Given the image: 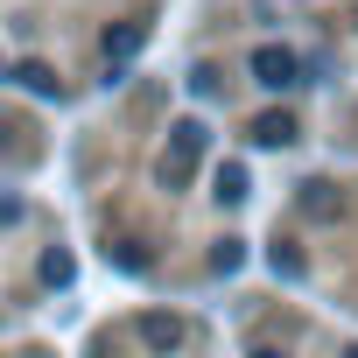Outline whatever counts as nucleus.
<instances>
[{
  "label": "nucleus",
  "mask_w": 358,
  "mask_h": 358,
  "mask_svg": "<svg viewBox=\"0 0 358 358\" xmlns=\"http://www.w3.org/2000/svg\"><path fill=\"white\" fill-rule=\"evenodd\" d=\"M197 155H204V127H197V120H176V127H169V155H162V183H169V190L190 183Z\"/></svg>",
  "instance_id": "nucleus-1"
},
{
  "label": "nucleus",
  "mask_w": 358,
  "mask_h": 358,
  "mask_svg": "<svg viewBox=\"0 0 358 358\" xmlns=\"http://www.w3.org/2000/svg\"><path fill=\"white\" fill-rule=\"evenodd\" d=\"M253 85H267V92H288V85H302V64H295V50H281V43L253 50Z\"/></svg>",
  "instance_id": "nucleus-2"
},
{
  "label": "nucleus",
  "mask_w": 358,
  "mask_h": 358,
  "mask_svg": "<svg viewBox=\"0 0 358 358\" xmlns=\"http://www.w3.org/2000/svg\"><path fill=\"white\" fill-rule=\"evenodd\" d=\"M134 330H141V344H148V351H183V316H162V309H148Z\"/></svg>",
  "instance_id": "nucleus-3"
},
{
  "label": "nucleus",
  "mask_w": 358,
  "mask_h": 358,
  "mask_svg": "<svg viewBox=\"0 0 358 358\" xmlns=\"http://www.w3.org/2000/svg\"><path fill=\"white\" fill-rule=\"evenodd\" d=\"M141 43H148V22H120V29H106V71L120 78V64H127Z\"/></svg>",
  "instance_id": "nucleus-4"
},
{
  "label": "nucleus",
  "mask_w": 358,
  "mask_h": 358,
  "mask_svg": "<svg viewBox=\"0 0 358 358\" xmlns=\"http://www.w3.org/2000/svg\"><path fill=\"white\" fill-rule=\"evenodd\" d=\"M15 85L36 92V99H64V78H57L50 64H15Z\"/></svg>",
  "instance_id": "nucleus-5"
},
{
  "label": "nucleus",
  "mask_w": 358,
  "mask_h": 358,
  "mask_svg": "<svg viewBox=\"0 0 358 358\" xmlns=\"http://www.w3.org/2000/svg\"><path fill=\"white\" fill-rule=\"evenodd\" d=\"M253 141H260V148H288V141H295V120H288V113H260V120H253Z\"/></svg>",
  "instance_id": "nucleus-6"
},
{
  "label": "nucleus",
  "mask_w": 358,
  "mask_h": 358,
  "mask_svg": "<svg viewBox=\"0 0 358 358\" xmlns=\"http://www.w3.org/2000/svg\"><path fill=\"white\" fill-rule=\"evenodd\" d=\"M211 197H218V204H239V197H246V169H239V162L218 169V190H211Z\"/></svg>",
  "instance_id": "nucleus-7"
},
{
  "label": "nucleus",
  "mask_w": 358,
  "mask_h": 358,
  "mask_svg": "<svg viewBox=\"0 0 358 358\" xmlns=\"http://www.w3.org/2000/svg\"><path fill=\"white\" fill-rule=\"evenodd\" d=\"M43 281H50V288H64V281H71V253H64V246H50V253H43Z\"/></svg>",
  "instance_id": "nucleus-8"
},
{
  "label": "nucleus",
  "mask_w": 358,
  "mask_h": 358,
  "mask_svg": "<svg viewBox=\"0 0 358 358\" xmlns=\"http://www.w3.org/2000/svg\"><path fill=\"white\" fill-rule=\"evenodd\" d=\"M239 260H246V253H239V239H218V246H211V267H218V274H232Z\"/></svg>",
  "instance_id": "nucleus-9"
},
{
  "label": "nucleus",
  "mask_w": 358,
  "mask_h": 358,
  "mask_svg": "<svg viewBox=\"0 0 358 358\" xmlns=\"http://www.w3.org/2000/svg\"><path fill=\"white\" fill-rule=\"evenodd\" d=\"M113 260H120L127 274H148V253H141V246H113Z\"/></svg>",
  "instance_id": "nucleus-10"
},
{
  "label": "nucleus",
  "mask_w": 358,
  "mask_h": 358,
  "mask_svg": "<svg viewBox=\"0 0 358 358\" xmlns=\"http://www.w3.org/2000/svg\"><path fill=\"white\" fill-rule=\"evenodd\" d=\"M253 358H281V351H253Z\"/></svg>",
  "instance_id": "nucleus-11"
},
{
  "label": "nucleus",
  "mask_w": 358,
  "mask_h": 358,
  "mask_svg": "<svg viewBox=\"0 0 358 358\" xmlns=\"http://www.w3.org/2000/svg\"><path fill=\"white\" fill-rule=\"evenodd\" d=\"M351 358H358V351H351Z\"/></svg>",
  "instance_id": "nucleus-12"
}]
</instances>
